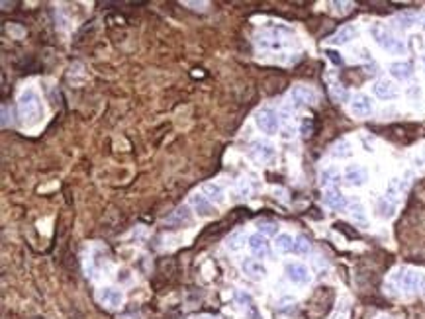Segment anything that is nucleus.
<instances>
[{
    "label": "nucleus",
    "instance_id": "1",
    "mask_svg": "<svg viewBox=\"0 0 425 319\" xmlns=\"http://www.w3.org/2000/svg\"><path fill=\"white\" fill-rule=\"evenodd\" d=\"M18 115L24 126H36L43 120V104L34 89H25L18 98Z\"/></svg>",
    "mask_w": 425,
    "mask_h": 319
},
{
    "label": "nucleus",
    "instance_id": "2",
    "mask_svg": "<svg viewBox=\"0 0 425 319\" xmlns=\"http://www.w3.org/2000/svg\"><path fill=\"white\" fill-rule=\"evenodd\" d=\"M392 280H394V284L400 288L402 292L406 294H413L425 288V274L419 272V270H415V268H400V270H396Z\"/></svg>",
    "mask_w": 425,
    "mask_h": 319
},
{
    "label": "nucleus",
    "instance_id": "3",
    "mask_svg": "<svg viewBox=\"0 0 425 319\" xmlns=\"http://www.w3.org/2000/svg\"><path fill=\"white\" fill-rule=\"evenodd\" d=\"M370 34H373V38H375V41L384 49V51H390V53H404V43H402V39H398L394 34H392V30L388 26H384V24H380V22H376V24H373V27H370Z\"/></svg>",
    "mask_w": 425,
    "mask_h": 319
},
{
    "label": "nucleus",
    "instance_id": "4",
    "mask_svg": "<svg viewBox=\"0 0 425 319\" xmlns=\"http://www.w3.org/2000/svg\"><path fill=\"white\" fill-rule=\"evenodd\" d=\"M255 124L267 135H275L280 129V118L273 108H261L255 115Z\"/></svg>",
    "mask_w": 425,
    "mask_h": 319
},
{
    "label": "nucleus",
    "instance_id": "5",
    "mask_svg": "<svg viewBox=\"0 0 425 319\" xmlns=\"http://www.w3.org/2000/svg\"><path fill=\"white\" fill-rule=\"evenodd\" d=\"M290 98L296 106H310V104L317 102V92L312 86H306V84H296L290 90Z\"/></svg>",
    "mask_w": 425,
    "mask_h": 319
},
{
    "label": "nucleus",
    "instance_id": "6",
    "mask_svg": "<svg viewBox=\"0 0 425 319\" xmlns=\"http://www.w3.org/2000/svg\"><path fill=\"white\" fill-rule=\"evenodd\" d=\"M286 278L292 284H298L304 286L312 280V274H310V268L306 267L304 263H288L286 265Z\"/></svg>",
    "mask_w": 425,
    "mask_h": 319
},
{
    "label": "nucleus",
    "instance_id": "7",
    "mask_svg": "<svg viewBox=\"0 0 425 319\" xmlns=\"http://www.w3.org/2000/svg\"><path fill=\"white\" fill-rule=\"evenodd\" d=\"M373 110H375V106H373L370 96L359 92V94H355L351 98V112H353V115H357V118H368V115L373 114Z\"/></svg>",
    "mask_w": 425,
    "mask_h": 319
},
{
    "label": "nucleus",
    "instance_id": "8",
    "mask_svg": "<svg viewBox=\"0 0 425 319\" xmlns=\"http://www.w3.org/2000/svg\"><path fill=\"white\" fill-rule=\"evenodd\" d=\"M247 245H249L251 253L255 258H264V256L271 255V245H269V239L261 235V233H253L247 237Z\"/></svg>",
    "mask_w": 425,
    "mask_h": 319
},
{
    "label": "nucleus",
    "instance_id": "9",
    "mask_svg": "<svg viewBox=\"0 0 425 319\" xmlns=\"http://www.w3.org/2000/svg\"><path fill=\"white\" fill-rule=\"evenodd\" d=\"M343 180H345V184L355 186V188L363 186L364 182L368 180V170L361 165H349L345 168V172H343Z\"/></svg>",
    "mask_w": 425,
    "mask_h": 319
},
{
    "label": "nucleus",
    "instance_id": "10",
    "mask_svg": "<svg viewBox=\"0 0 425 319\" xmlns=\"http://www.w3.org/2000/svg\"><path fill=\"white\" fill-rule=\"evenodd\" d=\"M241 270H243V274L247 278H251V280H263L264 276H267V267H264L261 260L253 258V256L245 258L241 263Z\"/></svg>",
    "mask_w": 425,
    "mask_h": 319
},
{
    "label": "nucleus",
    "instance_id": "11",
    "mask_svg": "<svg viewBox=\"0 0 425 319\" xmlns=\"http://www.w3.org/2000/svg\"><path fill=\"white\" fill-rule=\"evenodd\" d=\"M190 204H192V208H194V212L198 214L200 217H214L216 216V208H214V204L204 196V194H194L192 198H190Z\"/></svg>",
    "mask_w": 425,
    "mask_h": 319
},
{
    "label": "nucleus",
    "instance_id": "12",
    "mask_svg": "<svg viewBox=\"0 0 425 319\" xmlns=\"http://www.w3.org/2000/svg\"><path fill=\"white\" fill-rule=\"evenodd\" d=\"M373 92H375L376 98H380V100H394V98L398 96V89H396V84H394V82H390L388 78H380V80H376L375 86H373Z\"/></svg>",
    "mask_w": 425,
    "mask_h": 319
},
{
    "label": "nucleus",
    "instance_id": "13",
    "mask_svg": "<svg viewBox=\"0 0 425 319\" xmlns=\"http://www.w3.org/2000/svg\"><path fill=\"white\" fill-rule=\"evenodd\" d=\"M357 36H359V30H357V26L347 24V26L339 27L337 32L329 38V43H331V45H345V43H349L351 39H355Z\"/></svg>",
    "mask_w": 425,
    "mask_h": 319
},
{
    "label": "nucleus",
    "instance_id": "14",
    "mask_svg": "<svg viewBox=\"0 0 425 319\" xmlns=\"http://www.w3.org/2000/svg\"><path fill=\"white\" fill-rule=\"evenodd\" d=\"M98 300L108 307H120L124 304V292L116 288H102L98 292Z\"/></svg>",
    "mask_w": 425,
    "mask_h": 319
},
{
    "label": "nucleus",
    "instance_id": "15",
    "mask_svg": "<svg viewBox=\"0 0 425 319\" xmlns=\"http://www.w3.org/2000/svg\"><path fill=\"white\" fill-rule=\"evenodd\" d=\"M324 204L331 210H343L347 206V200L339 188H327L324 192Z\"/></svg>",
    "mask_w": 425,
    "mask_h": 319
},
{
    "label": "nucleus",
    "instance_id": "16",
    "mask_svg": "<svg viewBox=\"0 0 425 319\" xmlns=\"http://www.w3.org/2000/svg\"><path fill=\"white\" fill-rule=\"evenodd\" d=\"M390 75L398 80H410L413 77V65L408 61H396L390 65Z\"/></svg>",
    "mask_w": 425,
    "mask_h": 319
},
{
    "label": "nucleus",
    "instance_id": "17",
    "mask_svg": "<svg viewBox=\"0 0 425 319\" xmlns=\"http://www.w3.org/2000/svg\"><path fill=\"white\" fill-rule=\"evenodd\" d=\"M202 194H204L212 204H222L225 200L224 188H222L220 184H216V182H206V184L202 186Z\"/></svg>",
    "mask_w": 425,
    "mask_h": 319
},
{
    "label": "nucleus",
    "instance_id": "18",
    "mask_svg": "<svg viewBox=\"0 0 425 319\" xmlns=\"http://www.w3.org/2000/svg\"><path fill=\"white\" fill-rule=\"evenodd\" d=\"M320 182H322V186H324L325 190L327 188H337V184L341 182V172H339L337 168H333V166L324 168L322 175H320Z\"/></svg>",
    "mask_w": 425,
    "mask_h": 319
},
{
    "label": "nucleus",
    "instance_id": "19",
    "mask_svg": "<svg viewBox=\"0 0 425 319\" xmlns=\"http://www.w3.org/2000/svg\"><path fill=\"white\" fill-rule=\"evenodd\" d=\"M253 155L257 159H261V161H269V159L275 157V147L271 143H267V141H255L253 143Z\"/></svg>",
    "mask_w": 425,
    "mask_h": 319
},
{
    "label": "nucleus",
    "instance_id": "20",
    "mask_svg": "<svg viewBox=\"0 0 425 319\" xmlns=\"http://www.w3.org/2000/svg\"><path fill=\"white\" fill-rule=\"evenodd\" d=\"M417 14L415 12H400L396 18H394V24L400 27V30H410L417 24Z\"/></svg>",
    "mask_w": 425,
    "mask_h": 319
},
{
    "label": "nucleus",
    "instance_id": "21",
    "mask_svg": "<svg viewBox=\"0 0 425 319\" xmlns=\"http://www.w3.org/2000/svg\"><path fill=\"white\" fill-rule=\"evenodd\" d=\"M275 247L278 253H292L294 251V237L290 233H280V235H276Z\"/></svg>",
    "mask_w": 425,
    "mask_h": 319
},
{
    "label": "nucleus",
    "instance_id": "22",
    "mask_svg": "<svg viewBox=\"0 0 425 319\" xmlns=\"http://www.w3.org/2000/svg\"><path fill=\"white\" fill-rule=\"evenodd\" d=\"M376 212H378V216L380 217L390 219V217H394V214H396V204H394L392 200H388V198H382V200H378V204H376Z\"/></svg>",
    "mask_w": 425,
    "mask_h": 319
},
{
    "label": "nucleus",
    "instance_id": "23",
    "mask_svg": "<svg viewBox=\"0 0 425 319\" xmlns=\"http://www.w3.org/2000/svg\"><path fill=\"white\" fill-rule=\"evenodd\" d=\"M351 141L349 139H339L333 147H331V157L335 159H347L351 157Z\"/></svg>",
    "mask_w": 425,
    "mask_h": 319
},
{
    "label": "nucleus",
    "instance_id": "24",
    "mask_svg": "<svg viewBox=\"0 0 425 319\" xmlns=\"http://www.w3.org/2000/svg\"><path fill=\"white\" fill-rule=\"evenodd\" d=\"M349 214H351V217H353V221H355V223L366 225L368 217H366V210H364V206L361 204V202H353V204L349 206Z\"/></svg>",
    "mask_w": 425,
    "mask_h": 319
},
{
    "label": "nucleus",
    "instance_id": "25",
    "mask_svg": "<svg viewBox=\"0 0 425 319\" xmlns=\"http://www.w3.org/2000/svg\"><path fill=\"white\" fill-rule=\"evenodd\" d=\"M312 251V243H310V239L306 237V235H298L296 239H294V253L296 255H308Z\"/></svg>",
    "mask_w": 425,
    "mask_h": 319
},
{
    "label": "nucleus",
    "instance_id": "26",
    "mask_svg": "<svg viewBox=\"0 0 425 319\" xmlns=\"http://www.w3.org/2000/svg\"><path fill=\"white\" fill-rule=\"evenodd\" d=\"M243 243H245V233L243 231H235V233L229 235L227 247H229V251H237V249L243 247Z\"/></svg>",
    "mask_w": 425,
    "mask_h": 319
},
{
    "label": "nucleus",
    "instance_id": "27",
    "mask_svg": "<svg viewBox=\"0 0 425 319\" xmlns=\"http://www.w3.org/2000/svg\"><path fill=\"white\" fill-rule=\"evenodd\" d=\"M331 96H333L337 102H347V100H349V92L343 89L341 84H333V86H331Z\"/></svg>",
    "mask_w": 425,
    "mask_h": 319
},
{
    "label": "nucleus",
    "instance_id": "28",
    "mask_svg": "<svg viewBox=\"0 0 425 319\" xmlns=\"http://www.w3.org/2000/svg\"><path fill=\"white\" fill-rule=\"evenodd\" d=\"M235 300H237L239 306L247 307V309H251V307L255 306V304H253V298H251L249 294H245V292H235Z\"/></svg>",
    "mask_w": 425,
    "mask_h": 319
},
{
    "label": "nucleus",
    "instance_id": "29",
    "mask_svg": "<svg viewBox=\"0 0 425 319\" xmlns=\"http://www.w3.org/2000/svg\"><path fill=\"white\" fill-rule=\"evenodd\" d=\"M173 219H176V221H190V210H188V206H180L175 212V216L171 217L169 221H173Z\"/></svg>",
    "mask_w": 425,
    "mask_h": 319
},
{
    "label": "nucleus",
    "instance_id": "30",
    "mask_svg": "<svg viewBox=\"0 0 425 319\" xmlns=\"http://www.w3.org/2000/svg\"><path fill=\"white\" fill-rule=\"evenodd\" d=\"M276 231H278V225H276V223H269V221H267V223H259V233L264 235V237H267V235H276Z\"/></svg>",
    "mask_w": 425,
    "mask_h": 319
},
{
    "label": "nucleus",
    "instance_id": "31",
    "mask_svg": "<svg viewBox=\"0 0 425 319\" xmlns=\"http://www.w3.org/2000/svg\"><path fill=\"white\" fill-rule=\"evenodd\" d=\"M331 6L335 8L337 14H347L353 8V2H331Z\"/></svg>",
    "mask_w": 425,
    "mask_h": 319
},
{
    "label": "nucleus",
    "instance_id": "32",
    "mask_svg": "<svg viewBox=\"0 0 425 319\" xmlns=\"http://www.w3.org/2000/svg\"><path fill=\"white\" fill-rule=\"evenodd\" d=\"M325 55H327V57H329V59H331V61H333L335 65H343V57H339L337 51H331V49H327V51H325Z\"/></svg>",
    "mask_w": 425,
    "mask_h": 319
},
{
    "label": "nucleus",
    "instance_id": "33",
    "mask_svg": "<svg viewBox=\"0 0 425 319\" xmlns=\"http://www.w3.org/2000/svg\"><path fill=\"white\" fill-rule=\"evenodd\" d=\"M6 126H8V108L2 106V128H6Z\"/></svg>",
    "mask_w": 425,
    "mask_h": 319
},
{
    "label": "nucleus",
    "instance_id": "34",
    "mask_svg": "<svg viewBox=\"0 0 425 319\" xmlns=\"http://www.w3.org/2000/svg\"><path fill=\"white\" fill-rule=\"evenodd\" d=\"M310 131H312V124L306 120V122H304V126H302V133L308 137V135H310Z\"/></svg>",
    "mask_w": 425,
    "mask_h": 319
},
{
    "label": "nucleus",
    "instance_id": "35",
    "mask_svg": "<svg viewBox=\"0 0 425 319\" xmlns=\"http://www.w3.org/2000/svg\"><path fill=\"white\" fill-rule=\"evenodd\" d=\"M184 4L187 6H208V2H190V0H187Z\"/></svg>",
    "mask_w": 425,
    "mask_h": 319
},
{
    "label": "nucleus",
    "instance_id": "36",
    "mask_svg": "<svg viewBox=\"0 0 425 319\" xmlns=\"http://www.w3.org/2000/svg\"><path fill=\"white\" fill-rule=\"evenodd\" d=\"M198 319H214V317H206V315H204V317H198Z\"/></svg>",
    "mask_w": 425,
    "mask_h": 319
},
{
    "label": "nucleus",
    "instance_id": "37",
    "mask_svg": "<svg viewBox=\"0 0 425 319\" xmlns=\"http://www.w3.org/2000/svg\"><path fill=\"white\" fill-rule=\"evenodd\" d=\"M380 319H388V317H380Z\"/></svg>",
    "mask_w": 425,
    "mask_h": 319
},
{
    "label": "nucleus",
    "instance_id": "38",
    "mask_svg": "<svg viewBox=\"0 0 425 319\" xmlns=\"http://www.w3.org/2000/svg\"><path fill=\"white\" fill-rule=\"evenodd\" d=\"M423 63H425V57H423Z\"/></svg>",
    "mask_w": 425,
    "mask_h": 319
},
{
    "label": "nucleus",
    "instance_id": "39",
    "mask_svg": "<svg viewBox=\"0 0 425 319\" xmlns=\"http://www.w3.org/2000/svg\"><path fill=\"white\" fill-rule=\"evenodd\" d=\"M423 294H425V290H423Z\"/></svg>",
    "mask_w": 425,
    "mask_h": 319
}]
</instances>
